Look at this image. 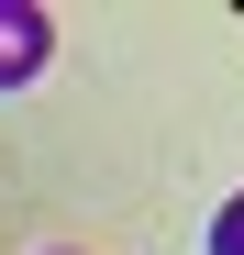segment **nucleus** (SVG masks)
I'll list each match as a JSON object with an SVG mask.
<instances>
[{"instance_id":"f257e3e1","label":"nucleus","mask_w":244,"mask_h":255,"mask_svg":"<svg viewBox=\"0 0 244 255\" xmlns=\"http://www.w3.org/2000/svg\"><path fill=\"white\" fill-rule=\"evenodd\" d=\"M211 255H244V200H233L222 222H211Z\"/></svg>"}]
</instances>
